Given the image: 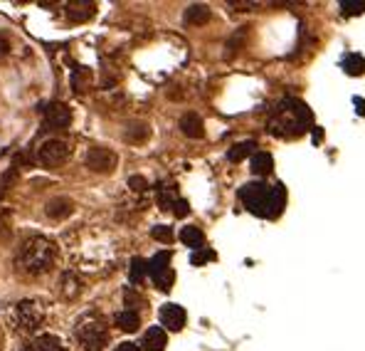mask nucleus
<instances>
[{
    "instance_id": "nucleus-1",
    "label": "nucleus",
    "mask_w": 365,
    "mask_h": 351,
    "mask_svg": "<svg viewBox=\"0 0 365 351\" xmlns=\"http://www.w3.org/2000/svg\"><path fill=\"white\" fill-rule=\"evenodd\" d=\"M311 112L299 99H281L272 109L267 122V129L276 139H296L304 131H309Z\"/></svg>"
},
{
    "instance_id": "nucleus-2",
    "label": "nucleus",
    "mask_w": 365,
    "mask_h": 351,
    "mask_svg": "<svg viewBox=\"0 0 365 351\" xmlns=\"http://www.w3.org/2000/svg\"><path fill=\"white\" fill-rule=\"evenodd\" d=\"M239 200L249 213L259 215V218H276L286 203V188L281 183H247L239 188Z\"/></svg>"
},
{
    "instance_id": "nucleus-3",
    "label": "nucleus",
    "mask_w": 365,
    "mask_h": 351,
    "mask_svg": "<svg viewBox=\"0 0 365 351\" xmlns=\"http://www.w3.org/2000/svg\"><path fill=\"white\" fill-rule=\"evenodd\" d=\"M55 260H57L55 242L50 237L35 235L23 242V247L18 250V257H15V265L25 275H45L55 265Z\"/></svg>"
},
{
    "instance_id": "nucleus-4",
    "label": "nucleus",
    "mask_w": 365,
    "mask_h": 351,
    "mask_svg": "<svg viewBox=\"0 0 365 351\" xmlns=\"http://www.w3.org/2000/svg\"><path fill=\"white\" fill-rule=\"evenodd\" d=\"M75 334L85 351H104L109 344V327L99 314H85L77 322Z\"/></svg>"
},
{
    "instance_id": "nucleus-5",
    "label": "nucleus",
    "mask_w": 365,
    "mask_h": 351,
    "mask_svg": "<svg viewBox=\"0 0 365 351\" xmlns=\"http://www.w3.org/2000/svg\"><path fill=\"white\" fill-rule=\"evenodd\" d=\"M45 324V307L38 299H23L13 309V327L23 334H35Z\"/></svg>"
},
{
    "instance_id": "nucleus-6",
    "label": "nucleus",
    "mask_w": 365,
    "mask_h": 351,
    "mask_svg": "<svg viewBox=\"0 0 365 351\" xmlns=\"http://www.w3.org/2000/svg\"><path fill=\"white\" fill-rule=\"evenodd\" d=\"M148 275L160 292H168L170 287H173L175 275H173V270H170V252L168 250L158 252V255L148 262Z\"/></svg>"
},
{
    "instance_id": "nucleus-7",
    "label": "nucleus",
    "mask_w": 365,
    "mask_h": 351,
    "mask_svg": "<svg viewBox=\"0 0 365 351\" xmlns=\"http://www.w3.org/2000/svg\"><path fill=\"white\" fill-rule=\"evenodd\" d=\"M70 158V146H67L62 139H50L40 146L38 151V161L47 168H57Z\"/></svg>"
},
{
    "instance_id": "nucleus-8",
    "label": "nucleus",
    "mask_w": 365,
    "mask_h": 351,
    "mask_svg": "<svg viewBox=\"0 0 365 351\" xmlns=\"http://www.w3.org/2000/svg\"><path fill=\"white\" fill-rule=\"evenodd\" d=\"M119 163V156L111 151V148L104 146H94L87 153V168H92L94 173H111Z\"/></svg>"
},
{
    "instance_id": "nucleus-9",
    "label": "nucleus",
    "mask_w": 365,
    "mask_h": 351,
    "mask_svg": "<svg viewBox=\"0 0 365 351\" xmlns=\"http://www.w3.org/2000/svg\"><path fill=\"white\" fill-rule=\"evenodd\" d=\"M72 124V112L60 102H52L45 109V126L47 129H67Z\"/></svg>"
},
{
    "instance_id": "nucleus-10",
    "label": "nucleus",
    "mask_w": 365,
    "mask_h": 351,
    "mask_svg": "<svg viewBox=\"0 0 365 351\" xmlns=\"http://www.w3.org/2000/svg\"><path fill=\"white\" fill-rule=\"evenodd\" d=\"M185 309L180 304H163L160 307V324L170 332H180L185 327Z\"/></svg>"
},
{
    "instance_id": "nucleus-11",
    "label": "nucleus",
    "mask_w": 365,
    "mask_h": 351,
    "mask_svg": "<svg viewBox=\"0 0 365 351\" xmlns=\"http://www.w3.org/2000/svg\"><path fill=\"white\" fill-rule=\"evenodd\" d=\"M25 351H67V347L55 334H43V337H35L33 342L25 347Z\"/></svg>"
},
{
    "instance_id": "nucleus-12",
    "label": "nucleus",
    "mask_w": 365,
    "mask_h": 351,
    "mask_svg": "<svg viewBox=\"0 0 365 351\" xmlns=\"http://www.w3.org/2000/svg\"><path fill=\"white\" fill-rule=\"evenodd\" d=\"M75 210V203L70 198H52L50 203L45 205V213L50 215L52 220H65L67 215H72Z\"/></svg>"
},
{
    "instance_id": "nucleus-13",
    "label": "nucleus",
    "mask_w": 365,
    "mask_h": 351,
    "mask_svg": "<svg viewBox=\"0 0 365 351\" xmlns=\"http://www.w3.org/2000/svg\"><path fill=\"white\" fill-rule=\"evenodd\" d=\"M165 344H168V337H165V329L163 327H151L148 332L143 334V347L146 351H163Z\"/></svg>"
},
{
    "instance_id": "nucleus-14",
    "label": "nucleus",
    "mask_w": 365,
    "mask_h": 351,
    "mask_svg": "<svg viewBox=\"0 0 365 351\" xmlns=\"http://www.w3.org/2000/svg\"><path fill=\"white\" fill-rule=\"evenodd\" d=\"M94 10H97V5L87 3V0H82V3H70L67 5V18H70L72 23H87L89 18H94Z\"/></svg>"
},
{
    "instance_id": "nucleus-15",
    "label": "nucleus",
    "mask_w": 365,
    "mask_h": 351,
    "mask_svg": "<svg viewBox=\"0 0 365 351\" xmlns=\"http://www.w3.org/2000/svg\"><path fill=\"white\" fill-rule=\"evenodd\" d=\"M60 294L65 299H77L82 294V280L75 272H65L60 280Z\"/></svg>"
},
{
    "instance_id": "nucleus-16",
    "label": "nucleus",
    "mask_w": 365,
    "mask_h": 351,
    "mask_svg": "<svg viewBox=\"0 0 365 351\" xmlns=\"http://www.w3.org/2000/svg\"><path fill=\"white\" fill-rule=\"evenodd\" d=\"M202 119L195 114V112H187V114L180 117V131L190 139H200L202 136Z\"/></svg>"
},
{
    "instance_id": "nucleus-17",
    "label": "nucleus",
    "mask_w": 365,
    "mask_h": 351,
    "mask_svg": "<svg viewBox=\"0 0 365 351\" xmlns=\"http://www.w3.org/2000/svg\"><path fill=\"white\" fill-rule=\"evenodd\" d=\"M249 166H252L254 176H269V173H272V168H274V158L269 156L267 151H257L252 156V163H249Z\"/></svg>"
},
{
    "instance_id": "nucleus-18",
    "label": "nucleus",
    "mask_w": 365,
    "mask_h": 351,
    "mask_svg": "<svg viewBox=\"0 0 365 351\" xmlns=\"http://www.w3.org/2000/svg\"><path fill=\"white\" fill-rule=\"evenodd\" d=\"M254 148H257V144H254V141H239V144H234V146L227 151V158L232 163H239V161H244L249 153L254 156V153H257Z\"/></svg>"
},
{
    "instance_id": "nucleus-19",
    "label": "nucleus",
    "mask_w": 365,
    "mask_h": 351,
    "mask_svg": "<svg viewBox=\"0 0 365 351\" xmlns=\"http://www.w3.org/2000/svg\"><path fill=\"white\" fill-rule=\"evenodd\" d=\"M180 240L185 242L187 247H192V250H202V242H205V235H202L200 228H195V225H187V228L180 230Z\"/></svg>"
},
{
    "instance_id": "nucleus-20",
    "label": "nucleus",
    "mask_w": 365,
    "mask_h": 351,
    "mask_svg": "<svg viewBox=\"0 0 365 351\" xmlns=\"http://www.w3.org/2000/svg\"><path fill=\"white\" fill-rule=\"evenodd\" d=\"M210 20V8L207 5H190L185 10V23L187 25H205Z\"/></svg>"
},
{
    "instance_id": "nucleus-21",
    "label": "nucleus",
    "mask_w": 365,
    "mask_h": 351,
    "mask_svg": "<svg viewBox=\"0 0 365 351\" xmlns=\"http://www.w3.org/2000/svg\"><path fill=\"white\" fill-rule=\"evenodd\" d=\"M343 70L348 72L351 77H358L365 72V58L358 53H348L346 58H343Z\"/></svg>"
},
{
    "instance_id": "nucleus-22",
    "label": "nucleus",
    "mask_w": 365,
    "mask_h": 351,
    "mask_svg": "<svg viewBox=\"0 0 365 351\" xmlns=\"http://www.w3.org/2000/svg\"><path fill=\"white\" fill-rule=\"evenodd\" d=\"M116 324H119V329H124V332H136L141 327V317H138V312L126 309V312L116 314Z\"/></svg>"
},
{
    "instance_id": "nucleus-23",
    "label": "nucleus",
    "mask_w": 365,
    "mask_h": 351,
    "mask_svg": "<svg viewBox=\"0 0 365 351\" xmlns=\"http://www.w3.org/2000/svg\"><path fill=\"white\" fill-rule=\"evenodd\" d=\"M148 136H151V129L146 126V124H131V126L126 129V134H124V139H126L129 144H143Z\"/></svg>"
},
{
    "instance_id": "nucleus-24",
    "label": "nucleus",
    "mask_w": 365,
    "mask_h": 351,
    "mask_svg": "<svg viewBox=\"0 0 365 351\" xmlns=\"http://www.w3.org/2000/svg\"><path fill=\"white\" fill-rule=\"evenodd\" d=\"M146 275H148V262H146L143 257H134L131 270H129V280H131L134 285H141Z\"/></svg>"
},
{
    "instance_id": "nucleus-25",
    "label": "nucleus",
    "mask_w": 365,
    "mask_h": 351,
    "mask_svg": "<svg viewBox=\"0 0 365 351\" xmlns=\"http://www.w3.org/2000/svg\"><path fill=\"white\" fill-rule=\"evenodd\" d=\"M175 200H178V195H175V188L173 185H160L158 188V205L163 210H173Z\"/></svg>"
},
{
    "instance_id": "nucleus-26",
    "label": "nucleus",
    "mask_w": 365,
    "mask_h": 351,
    "mask_svg": "<svg viewBox=\"0 0 365 351\" xmlns=\"http://www.w3.org/2000/svg\"><path fill=\"white\" fill-rule=\"evenodd\" d=\"M244 38H247V28H239L237 33L229 38L227 48H225V58H234V55L239 53V48L244 45Z\"/></svg>"
},
{
    "instance_id": "nucleus-27",
    "label": "nucleus",
    "mask_w": 365,
    "mask_h": 351,
    "mask_svg": "<svg viewBox=\"0 0 365 351\" xmlns=\"http://www.w3.org/2000/svg\"><path fill=\"white\" fill-rule=\"evenodd\" d=\"M365 10V0H343L341 3V13L353 18V15H361Z\"/></svg>"
},
{
    "instance_id": "nucleus-28",
    "label": "nucleus",
    "mask_w": 365,
    "mask_h": 351,
    "mask_svg": "<svg viewBox=\"0 0 365 351\" xmlns=\"http://www.w3.org/2000/svg\"><path fill=\"white\" fill-rule=\"evenodd\" d=\"M151 235H153L158 242H170V240H173V230H170L168 225H156V228L151 230Z\"/></svg>"
},
{
    "instance_id": "nucleus-29",
    "label": "nucleus",
    "mask_w": 365,
    "mask_h": 351,
    "mask_svg": "<svg viewBox=\"0 0 365 351\" xmlns=\"http://www.w3.org/2000/svg\"><path fill=\"white\" fill-rule=\"evenodd\" d=\"M207 260H215V252L207 250V247H202V250H195V252H192V257H190L192 265H202V262H207Z\"/></svg>"
},
{
    "instance_id": "nucleus-30",
    "label": "nucleus",
    "mask_w": 365,
    "mask_h": 351,
    "mask_svg": "<svg viewBox=\"0 0 365 351\" xmlns=\"http://www.w3.org/2000/svg\"><path fill=\"white\" fill-rule=\"evenodd\" d=\"M129 188L136 190V193H143V190L148 188V180H146L143 176H131V178H129Z\"/></svg>"
},
{
    "instance_id": "nucleus-31",
    "label": "nucleus",
    "mask_w": 365,
    "mask_h": 351,
    "mask_svg": "<svg viewBox=\"0 0 365 351\" xmlns=\"http://www.w3.org/2000/svg\"><path fill=\"white\" fill-rule=\"evenodd\" d=\"M173 213L178 215V218H185V215L190 213V203H187L185 198H178V200H175V205H173Z\"/></svg>"
},
{
    "instance_id": "nucleus-32",
    "label": "nucleus",
    "mask_w": 365,
    "mask_h": 351,
    "mask_svg": "<svg viewBox=\"0 0 365 351\" xmlns=\"http://www.w3.org/2000/svg\"><path fill=\"white\" fill-rule=\"evenodd\" d=\"M138 304H143V299H141L138 294H134V290H126V307L131 309V312H136Z\"/></svg>"
},
{
    "instance_id": "nucleus-33",
    "label": "nucleus",
    "mask_w": 365,
    "mask_h": 351,
    "mask_svg": "<svg viewBox=\"0 0 365 351\" xmlns=\"http://www.w3.org/2000/svg\"><path fill=\"white\" fill-rule=\"evenodd\" d=\"M114 351H141V349L136 347V344H131V342H124V344H119V347L114 349Z\"/></svg>"
},
{
    "instance_id": "nucleus-34",
    "label": "nucleus",
    "mask_w": 365,
    "mask_h": 351,
    "mask_svg": "<svg viewBox=\"0 0 365 351\" xmlns=\"http://www.w3.org/2000/svg\"><path fill=\"white\" fill-rule=\"evenodd\" d=\"M353 102H356V107H358V114L365 117V102L361 99V97H356V99H353Z\"/></svg>"
},
{
    "instance_id": "nucleus-35",
    "label": "nucleus",
    "mask_w": 365,
    "mask_h": 351,
    "mask_svg": "<svg viewBox=\"0 0 365 351\" xmlns=\"http://www.w3.org/2000/svg\"><path fill=\"white\" fill-rule=\"evenodd\" d=\"M3 342H5V337H3V329H0V349H3Z\"/></svg>"
}]
</instances>
